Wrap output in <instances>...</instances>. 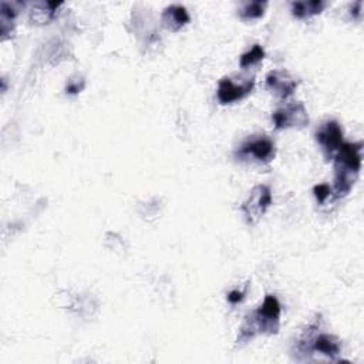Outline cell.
<instances>
[{"instance_id":"6da1fadb","label":"cell","mask_w":364,"mask_h":364,"mask_svg":"<svg viewBox=\"0 0 364 364\" xmlns=\"http://www.w3.org/2000/svg\"><path fill=\"white\" fill-rule=\"evenodd\" d=\"M282 306L273 295H268L259 309L245 318L236 339V346L242 347L257 334H276L281 329Z\"/></svg>"},{"instance_id":"7a4b0ae2","label":"cell","mask_w":364,"mask_h":364,"mask_svg":"<svg viewBox=\"0 0 364 364\" xmlns=\"http://www.w3.org/2000/svg\"><path fill=\"white\" fill-rule=\"evenodd\" d=\"M361 143H343L333 155L336 198H343L350 193L361 170Z\"/></svg>"},{"instance_id":"3957f363","label":"cell","mask_w":364,"mask_h":364,"mask_svg":"<svg viewBox=\"0 0 364 364\" xmlns=\"http://www.w3.org/2000/svg\"><path fill=\"white\" fill-rule=\"evenodd\" d=\"M276 154V147L266 135H252L239 146L235 157L239 161H255L259 164H269Z\"/></svg>"},{"instance_id":"277c9868","label":"cell","mask_w":364,"mask_h":364,"mask_svg":"<svg viewBox=\"0 0 364 364\" xmlns=\"http://www.w3.org/2000/svg\"><path fill=\"white\" fill-rule=\"evenodd\" d=\"M272 191L268 185H257L250 191L248 200L241 207L248 225H257L272 205Z\"/></svg>"},{"instance_id":"5b68a950","label":"cell","mask_w":364,"mask_h":364,"mask_svg":"<svg viewBox=\"0 0 364 364\" xmlns=\"http://www.w3.org/2000/svg\"><path fill=\"white\" fill-rule=\"evenodd\" d=\"M272 121L276 130H288L304 128L311 120L303 103H293L276 110L272 114Z\"/></svg>"},{"instance_id":"8992f818","label":"cell","mask_w":364,"mask_h":364,"mask_svg":"<svg viewBox=\"0 0 364 364\" xmlns=\"http://www.w3.org/2000/svg\"><path fill=\"white\" fill-rule=\"evenodd\" d=\"M318 144L322 147V151L327 159H331L336 151L345 143L343 141V130L340 124L334 120L323 123L315 132Z\"/></svg>"},{"instance_id":"52a82bcc","label":"cell","mask_w":364,"mask_h":364,"mask_svg":"<svg viewBox=\"0 0 364 364\" xmlns=\"http://www.w3.org/2000/svg\"><path fill=\"white\" fill-rule=\"evenodd\" d=\"M255 87V78H249L241 84L234 83L231 78L225 77L222 78L218 84V92L216 97L218 101L223 105L234 104L239 100H243L246 96H249Z\"/></svg>"},{"instance_id":"ba28073f","label":"cell","mask_w":364,"mask_h":364,"mask_svg":"<svg viewBox=\"0 0 364 364\" xmlns=\"http://www.w3.org/2000/svg\"><path fill=\"white\" fill-rule=\"evenodd\" d=\"M266 87L279 98H289L297 89V81L288 73L275 70L266 76Z\"/></svg>"},{"instance_id":"9c48e42d","label":"cell","mask_w":364,"mask_h":364,"mask_svg":"<svg viewBox=\"0 0 364 364\" xmlns=\"http://www.w3.org/2000/svg\"><path fill=\"white\" fill-rule=\"evenodd\" d=\"M191 20V16L185 6L171 5L166 6L161 15V21L166 31L180 32Z\"/></svg>"},{"instance_id":"30bf717a","label":"cell","mask_w":364,"mask_h":364,"mask_svg":"<svg viewBox=\"0 0 364 364\" xmlns=\"http://www.w3.org/2000/svg\"><path fill=\"white\" fill-rule=\"evenodd\" d=\"M62 5V2H36L29 9V20L37 26L47 24L54 19Z\"/></svg>"},{"instance_id":"8fae6325","label":"cell","mask_w":364,"mask_h":364,"mask_svg":"<svg viewBox=\"0 0 364 364\" xmlns=\"http://www.w3.org/2000/svg\"><path fill=\"white\" fill-rule=\"evenodd\" d=\"M20 3H9L2 2L0 5V35H2V40H8L10 35L15 32V20L19 13Z\"/></svg>"},{"instance_id":"7c38bea8","label":"cell","mask_w":364,"mask_h":364,"mask_svg":"<svg viewBox=\"0 0 364 364\" xmlns=\"http://www.w3.org/2000/svg\"><path fill=\"white\" fill-rule=\"evenodd\" d=\"M326 3L322 0H304V2H293L291 5V12L296 19H311L320 15Z\"/></svg>"},{"instance_id":"4fadbf2b","label":"cell","mask_w":364,"mask_h":364,"mask_svg":"<svg viewBox=\"0 0 364 364\" xmlns=\"http://www.w3.org/2000/svg\"><path fill=\"white\" fill-rule=\"evenodd\" d=\"M268 8V2L262 0H254V2H243L238 8V16L242 20H255L265 15Z\"/></svg>"},{"instance_id":"5bb4252c","label":"cell","mask_w":364,"mask_h":364,"mask_svg":"<svg viewBox=\"0 0 364 364\" xmlns=\"http://www.w3.org/2000/svg\"><path fill=\"white\" fill-rule=\"evenodd\" d=\"M265 59V50L261 44H255L250 50L243 53L239 59V66L242 69H248L261 63Z\"/></svg>"},{"instance_id":"9a60e30c","label":"cell","mask_w":364,"mask_h":364,"mask_svg":"<svg viewBox=\"0 0 364 364\" xmlns=\"http://www.w3.org/2000/svg\"><path fill=\"white\" fill-rule=\"evenodd\" d=\"M313 192H315V197L318 200L319 204H324L326 200L330 197V193H331V189L329 185L326 184H322V185H316L313 188Z\"/></svg>"},{"instance_id":"2e32d148","label":"cell","mask_w":364,"mask_h":364,"mask_svg":"<svg viewBox=\"0 0 364 364\" xmlns=\"http://www.w3.org/2000/svg\"><path fill=\"white\" fill-rule=\"evenodd\" d=\"M84 89V80L83 78H71L67 86H66V93L67 94H78Z\"/></svg>"},{"instance_id":"e0dca14e","label":"cell","mask_w":364,"mask_h":364,"mask_svg":"<svg viewBox=\"0 0 364 364\" xmlns=\"http://www.w3.org/2000/svg\"><path fill=\"white\" fill-rule=\"evenodd\" d=\"M245 297V292L242 291H232L229 295H228V300L232 303V304H236L239 302H242Z\"/></svg>"},{"instance_id":"ac0fdd59","label":"cell","mask_w":364,"mask_h":364,"mask_svg":"<svg viewBox=\"0 0 364 364\" xmlns=\"http://www.w3.org/2000/svg\"><path fill=\"white\" fill-rule=\"evenodd\" d=\"M361 8H363V2H360V0H358V2H356V3H353V6H352V16H353V19H360L361 17Z\"/></svg>"}]
</instances>
